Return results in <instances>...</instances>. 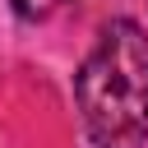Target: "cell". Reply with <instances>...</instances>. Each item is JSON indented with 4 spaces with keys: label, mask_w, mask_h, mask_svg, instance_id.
<instances>
[{
    "label": "cell",
    "mask_w": 148,
    "mask_h": 148,
    "mask_svg": "<svg viewBox=\"0 0 148 148\" xmlns=\"http://www.w3.org/2000/svg\"><path fill=\"white\" fill-rule=\"evenodd\" d=\"M83 130L97 148L148 143V32L134 18H111L74 74Z\"/></svg>",
    "instance_id": "6da1fadb"
},
{
    "label": "cell",
    "mask_w": 148,
    "mask_h": 148,
    "mask_svg": "<svg viewBox=\"0 0 148 148\" xmlns=\"http://www.w3.org/2000/svg\"><path fill=\"white\" fill-rule=\"evenodd\" d=\"M9 5H14V14H18V18H46L60 0H9Z\"/></svg>",
    "instance_id": "7a4b0ae2"
}]
</instances>
